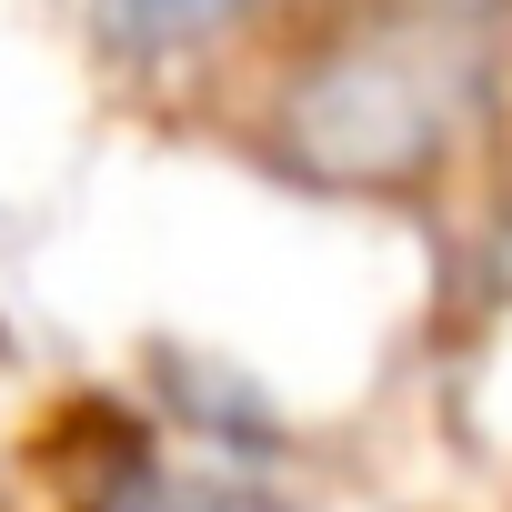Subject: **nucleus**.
<instances>
[{
	"label": "nucleus",
	"instance_id": "nucleus-1",
	"mask_svg": "<svg viewBox=\"0 0 512 512\" xmlns=\"http://www.w3.org/2000/svg\"><path fill=\"white\" fill-rule=\"evenodd\" d=\"M262 151L312 191H422L512 131V0H322L262 51Z\"/></svg>",
	"mask_w": 512,
	"mask_h": 512
},
{
	"label": "nucleus",
	"instance_id": "nucleus-2",
	"mask_svg": "<svg viewBox=\"0 0 512 512\" xmlns=\"http://www.w3.org/2000/svg\"><path fill=\"white\" fill-rule=\"evenodd\" d=\"M302 11H322V0H81V31L121 81L181 91L231 61H262Z\"/></svg>",
	"mask_w": 512,
	"mask_h": 512
},
{
	"label": "nucleus",
	"instance_id": "nucleus-3",
	"mask_svg": "<svg viewBox=\"0 0 512 512\" xmlns=\"http://www.w3.org/2000/svg\"><path fill=\"white\" fill-rule=\"evenodd\" d=\"M171 512H292V502L251 492V482H201V492H171Z\"/></svg>",
	"mask_w": 512,
	"mask_h": 512
},
{
	"label": "nucleus",
	"instance_id": "nucleus-4",
	"mask_svg": "<svg viewBox=\"0 0 512 512\" xmlns=\"http://www.w3.org/2000/svg\"><path fill=\"white\" fill-rule=\"evenodd\" d=\"M492 282L512 292V181H502V211H492Z\"/></svg>",
	"mask_w": 512,
	"mask_h": 512
}]
</instances>
